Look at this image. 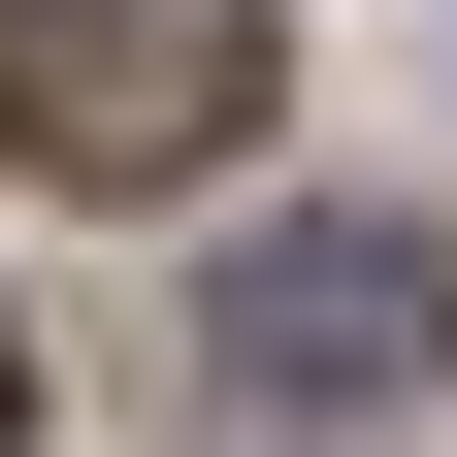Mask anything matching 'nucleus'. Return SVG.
Returning a JSON list of instances; mask_svg holds the SVG:
<instances>
[{
	"label": "nucleus",
	"instance_id": "7ed1b4c3",
	"mask_svg": "<svg viewBox=\"0 0 457 457\" xmlns=\"http://www.w3.org/2000/svg\"><path fill=\"white\" fill-rule=\"evenodd\" d=\"M0 457H33V327H0Z\"/></svg>",
	"mask_w": 457,
	"mask_h": 457
},
{
	"label": "nucleus",
	"instance_id": "f03ea898",
	"mask_svg": "<svg viewBox=\"0 0 457 457\" xmlns=\"http://www.w3.org/2000/svg\"><path fill=\"white\" fill-rule=\"evenodd\" d=\"M392 392H457V262L425 228H262L228 262V425H392Z\"/></svg>",
	"mask_w": 457,
	"mask_h": 457
},
{
	"label": "nucleus",
	"instance_id": "f257e3e1",
	"mask_svg": "<svg viewBox=\"0 0 457 457\" xmlns=\"http://www.w3.org/2000/svg\"><path fill=\"white\" fill-rule=\"evenodd\" d=\"M262 98H295L262 0H0V163H66V196H196V163H262Z\"/></svg>",
	"mask_w": 457,
	"mask_h": 457
}]
</instances>
